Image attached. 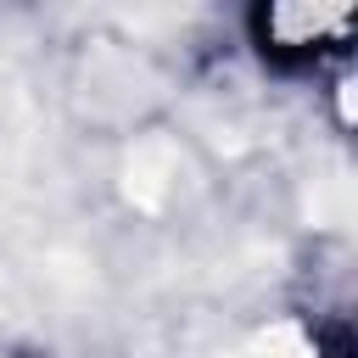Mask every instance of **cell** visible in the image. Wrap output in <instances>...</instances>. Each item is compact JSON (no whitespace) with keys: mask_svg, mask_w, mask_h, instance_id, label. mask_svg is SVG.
<instances>
[{"mask_svg":"<svg viewBox=\"0 0 358 358\" xmlns=\"http://www.w3.org/2000/svg\"><path fill=\"white\" fill-rule=\"evenodd\" d=\"M173 179H179V151H173V140H140L134 151H129V168H123V190H129V201L134 207H162L168 201V190H173Z\"/></svg>","mask_w":358,"mask_h":358,"instance_id":"1","label":"cell"},{"mask_svg":"<svg viewBox=\"0 0 358 358\" xmlns=\"http://www.w3.org/2000/svg\"><path fill=\"white\" fill-rule=\"evenodd\" d=\"M308 213H313V224H347V213H352V185L341 179V173H330V179H313V190H308Z\"/></svg>","mask_w":358,"mask_h":358,"instance_id":"2","label":"cell"},{"mask_svg":"<svg viewBox=\"0 0 358 358\" xmlns=\"http://www.w3.org/2000/svg\"><path fill=\"white\" fill-rule=\"evenodd\" d=\"M246 358H313V341L296 330V324H268Z\"/></svg>","mask_w":358,"mask_h":358,"instance_id":"3","label":"cell"},{"mask_svg":"<svg viewBox=\"0 0 358 358\" xmlns=\"http://www.w3.org/2000/svg\"><path fill=\"white\" fill-rule=\"evenodd\" d=\"M229 358H246V352H229Z\"/></svg>","mask_w":358,"mask_h":358,"instance_id":"4","label":"cell"}]
</instances>
